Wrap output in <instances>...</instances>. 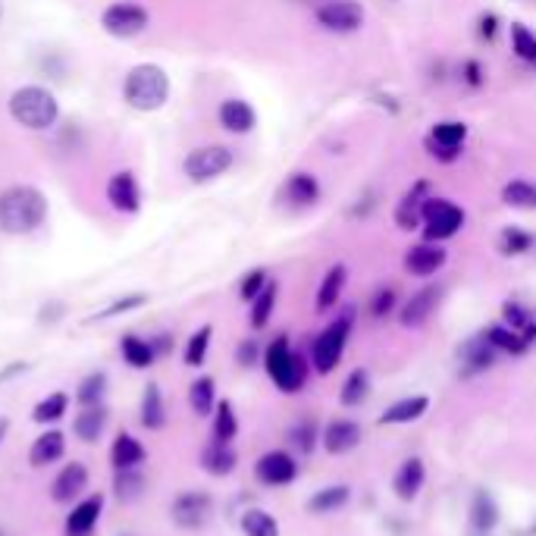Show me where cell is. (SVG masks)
Instances as JSON below:
<instances>
[{"label":"cell","mask_w":536,"mask_h":536,"mask_svg":"<svg viewBox=\"0 0 536 536\" xmlns=\"http://www.w3.org/2000/svg\"><path fill=\"white\" fill-rule=\"evenodd\" d=\"M48 195L38 185L13 182L0 192V232L7 236H32L48 220Z\"/></svg>","instance_id":"6da1fadb"},{"label":"cell","mask_w":536,"mask_h":536,"mask_svg":"<svg viewBox=\"0 0 536 536\" xmlns=\"http://www.w3.org/2000/svg\"><path fill=\"white\" fill-rule=\"evenodd\" d=\"M10 120L29 132H51L60 120V101L51 88L44 85H22L16 88L10 101Z\"/></svg>","instance_id":"7a4b0ae2"},{"label":"cell","mask_w":536,"mask_h":536,"mask_svg":"<svg viewBox=\"0 0 536 536\" xmlns=\"http://www.w3.org/2000/svg\"><path fill=\"white\" fill-rule=\"evenodd\" d=\"M264 370L270 383L283 392V395H298L301 389L308 386L311 377V361L295 352L289 336H276L267 348H264Z\"/></svg>","instance_id":"3957f363"},{"label":"cell","mask_w":536,"mask_h":536,"mask_svg":"<svg viewBox=\"0 0 536 536\" xmlns=\"http://www.w3.org/2000/svg\"><path fill=\"white\" fill-rule=\"evenodd\" d=\"M170 76L157 63H138L123 79V101L138 113H154L170 101Z\"/></svg>","instance_id":"277c9868"},{"label":"cell","mask_w":536,"mask_h":536,"mask_svg":"<svg viewBox=\"0 0 536 536\" xmlns=\"http://www.w3.org/2000/svg\"><path fill=\"white\" fill-rule=\"evenodd\" d=\"M352 326H355V308H345L333 323H326L323 330L314 336L308 361H311V370L317 377H330L333 370L342 364L348 339H352Z\"/></svg>","instance_id":"5b68a950"},{"label":"cell","mask_w":536,"mask_h":536,"mask_svg":"<svg viewBox=\"0 0 536 536\" xmlns=\"http://www.w3.org/2000/svg\"><path fill=\"white\" fill-rule=\"evenodd\" d=\"M232 163H236V151H232V148H226V145H201V148L185 154L182 173L189 176V182L204 185V182H214L223 173H229Z\"/></svg>","instance_id":"8992f818"},{"label":"cell","mask_w":536,"mask_h":536,"mask_svg":"<svg viewBox=\"0 0 536 536\" xmlns=\"http://www.w3.org/2000/svg\"><path fill=\"white\" fill-rule=\"evenodd\" d=\"M464 220L468 217H464V211L455 201L430 195V201L424 207V223H421L424 239L427 242H449L464 229Z\"/></svg>","instance_id":"52a82bcc"},{"label":"cell","mask_w":536,"mask_h":536,"mask_svg":"<svg viewBox=\"0 0 536 536\" xmlns=\"http://www.w3.org/2000/svg\"><path fill=\"white\" fill-rule=\"evenodd\" d=\"M148 26H151V13L142 4H135V0H116V4H110L101 13V29L120 41L142 35Z\"/></svg>","instance_id":"ba28073f"},{"label":"cell","mask_w":536,"mask_h":536,"mask_svg":"<svg viewBox=\"0 0 536 536\" xmlns=\"http://www.w3.org/2000/svg\"><path fill=\"white\" fill-rule=\"evenodd\" d=\"M455 355H458V377L461 380H477V377L489 374L502 358L499 348L483 336V330L464 339Z\"/></svg>","instance_id":"9c48e42d"},{"label":"cell","mask_w":536,"mask_h":536,"mask_svg":"<svg viewBox=\"0 0 536 536\" xmlns=\"http://www.w3.org/2000/svg\"><path fill=\"white\" fill-rule=\"evenodd\" d=\"M170 518L179 530H201L214 518V496L207 489H182L170 505Z\"/></svg>","instance_id":"30bf717a"},{"label":"cell","mask_w":536,"mask_h":536,"mask_svg":"<svg viewBox=\"0 0 536 536\" xmlns=\"http://www.w3.org/2000/svg\"><path fill=\"white\" fill-rule=\"evenodd\" d=\"M301 474V464H298V455L289 452V449H270L264 452L258 461H254V480L267 489H283V486H292Z\"/></svg>","instance_id":"8fae6325"},{"label":"cell","mask_w":536,"mask_h":536,"mask_svg":"<svg viewBox=\"0 0 536 536\" xmlns=\"http://www.w3.org/2000/svg\"><path fill=\"white\" fill-rule=\"evenodd\" d=\"M364 16L367 13L358 0H323L314 10V19L333 35H355L364 26Z\"/></svg>","instance_id":"7c38bea8"},{"label":"cell","mask_w":536,"mask_h":536,"mask_svg":"<svg viewBox=\"0 0 536 536\" xmlns=\"http://www.w3.org/2000/svg\"><path fill=\"white\" fill-rule=\"evenodd\" d=\"M468 142V126L461 120H439L427 135V151L439 163H455Z\"/></svg>","instance_id":"4fadbf2b"},{"label":"cell","mask_w":536,"mask_h":536,"mask_svg":"<svg viewBox=\"0 0 536 536\" xmlns=\"http://www.w3.org/2000/svg\"><path fill=\"white\" fill-rule=\"evenodd\" d=\"M364 442V427L352 417H330L320 430V446L326 449V455H348L355 452Z\"/></svg>","instance_id":"5bb4252c"},{"label":"cell","mask_w":536,"mask_h":536,"mask_svg":"<svg viewBox=\"0 0 536 536\" xmlns=\"http://www.w3.org/2000/svg\"><path fill=\"white\" fill-rule=\"evenodd\" d=\"M104 198L116 214H138L142 211V185H138V176L132 170H116L107 179Z\"/></svg>","instance_id":"9a60e30c"},{"label":"cell","mask_w":536,"mask_h":536,"mask_svg":"<svg viewBox=\"0 0 536 536\" xmlns=\"http://www.w3.org/2000/svg\"><path fill=\"white\" fill-rule=\"evenodd\" d=\"M449 264V251L442 248V242H417L405 251L402 258V267L405 273L417 276V279H427V276H436L442 267Z\"/></svg>","instance_id":"2e32d148"},{"label":"cell","mask_w":536,"mask_h":536,"mask_svg":"<svg viewBox=\"0 0 536 536\" xmlns=\"http://www.w3.org/2000/svg\"><path fill=\"white\" fill-rule=\"evenodd\" d=\"M442 301V286H424L417 289L405 305L399 308V323L405 326V330H421V326L436 314Z\"/></svg>","instance_id":"e0dca14e"},{"label":"cell","mask_w":536,"mask_h":536,"mask_svg":"<svg viewBox=\"0 0 536 536\" xmlns=\"http://www.w3.org/2000/svg\"><path fill=\"white\" fill-rule=\"evenodd\" d=\"M104 493H91V496H82L73 511L66 515V524H63V536H91L104 515Z\"/></svg>","instance_id":"ac0fdd59"},{"label":"cell","mask_w":536,"mask_h":536,"mask_svg":"<svg viewBox=\"0 0 536 536\" xmlns=\"http://www.w3.org/2000/svg\"><path fill=\"white\" fill-rule=\"evenodd\" d=\"M427 201H430V182H424V179H421V182H414L411 189L402 195V201L395 204V214H392L395 226H399L402 232H414V229H421Z\"/></svg>","instance_id":"d6986e66"},{"label":"cell","mask_w":536,"mask_h":536,"mask_svg":"<svg viewBox=\"0 0 536 536\" xmlns=\"http://www.w3.org/2000/svg\"><path fill=\"white\" fill-rule=\"evenodd\" d=\"M424 483H427V464L424 458H405L399 468L392 474V493L399 502H414L417 496L424 493Z\"/></svg>","instance_id":"ffe728a7"},{"label":"cell","mask_w":536,"mask_h":536,"mask_svg":"<svg viewBox=\"0 0 536 536\" xmlns=\"http://www.w3.org/2000/svg\"><path fill=\"white\" fill-rule=\"evenodd\" d=\"M85 489H88V468L82 461H69L51 483V499L57 505H73L85 496Z\"/></svg>","instance_id":"44dd1931"},{"label":"cell","mask_w":536,"mask_h":536,"mask_svg":"<svg viewBox=\"0 0 536 536\" xmlns=\"http://www.w3.org/2000/svg\"><path fill=\"white\" fill-rule=\"evenodd\" d=\"M499 524H502V508H499L496 496L489 493L486 486H477L468 502V530L496 533Z\"/></svg>","instance_id":"7402d4cb"},{"label":"cell","mask_w":536,"mask_h":536,"mask_svg":"<svg viewBox=\"0 0 536 536\" xmlns=\"http://www.w3.org/2000/svg\"><path fill=\"white\" fill-rule=\"evenodd\" d=\"M430 414V395L417 392V395H405V399L392 402L380 417L377 424L380 427H405V424H417L421 417Z\"/></svg>","instance_id":"603a6c76"},{"label":"cell","mask_w":536,"mask_h":536,"mask_svg":"<svg viewBox=\"0 0 536 536\" xmlns=\"http://www.w3.org/2000/svg\"><path fill=\"white\" fill-rule=\"evenodd\" d=\"M217 120L232 135H248V132H254V126H258V113H254V107L242 98H226L217 107Z\"/></svg>","instance_id":"cb8c5ba5"},{"label":"cell","mask_w":536,"mask_h":536,"mask_svg":"<svg viewBox=\"0 0 536 536\" xmlns=\"http://www.w3.org/2000/svg\"><path fill=\"white\" fill-rule=\"evenodd\" d=\"M201 471L211 474V477H229L232 471L239 468V452L232 449V442H217L211 439L207 446L201 449Z\"/></svg>","instance_id":"d4e9b609"},{"label":"cell","mask_w":536,"mask_h":536,"mask_svg":"<svg viewBox=\"0 0 536 536\" xmlns=\"http://www.w3.org/2000/svg\"><path fill=\"white\" fill-rule=\"evenodd\" d=\"M348 502H352V486L348 483H330V486H320L317 493L305 502L308 515L314 518H326V515H336L342 511Z\"/></svg>","instance_id":"484cf974"},{"label":"cell","mask_w":536,"mask_h":536,"mask_svg":"<svg viewBox=\"0 0 536 536\" xmlns=\"http://www.w3.org/2000/svg\"><path fill=\"white\" fill-rule=\"evenodd\" d=\"M345 286H348V267L345 264H333L330 270L323 273V279H320V289H317V298H314L317 314H330L342 301Z\"/></svg>","instance_id":"4316f807"},{"label":"cell","mask_w":536,"mask_h":536,"mask_svg":"<svg viewBox=\"0 0 536 536\" xmlns=\"http://www.w3.org/2000/svg\"><path fill=\"white\" fill-rule=\"evenodd\" d=\"M283 198L292 207H314L320 201V179L308 170H298L283 182Z\"/></svg>","instance_id":"83f0119b"},{"label":"cell","mask_w":536,"mask_h":536,"mask_svg":"<svg viewBox=\"0 0 536 536\" xmlns=\"http://www.w3.org/2000/svg\"><path fill=\"white\" fill-rule=\"evenodd\" d=\"M148 461V449L138 442L132 433H120L110 446V464L113 471H126V468H142Z\"/></svg>","instance_id":"f1b7e54d"},{"label":"cell","mask_w":536,"mask_h":536,"mask_svg":"<svg viewBox=\"0 0 536 536\" xmlns=\"http://www.w3.org/2000/svg\"><path fill=\"white\" fill-rule=\"evenodd\" d=\"M138 421L148 433H157L167 427L170 414H167V402H163V392L157 383H148L145 386V395H142V408H138Z\"/></svg>","instance_id":"f546056e"},{"label":"cell","mask_w":536,"mask_h":536,"mask_svg":"<svg viewBox=\"0 0 536 536\" xmlns=\"http://www.w3.org/2000/svg\"><path fill=\"white\" fill-rule=\"evenodd\" d=\"M66 455V436L60 430H44L29 449V464L32 468H48V464H57Z\"/></svg>","instance_id":"4dcf8cb0"},{"label":"cell","mask_w":536,"mask_h":536,"mask_svg":"<svg viewBox=\"0 0 536 536\" xmlns=\"http://www.w3.org/2000/svg\"><path fill=\"white\" fill-rule=\"evenodd\" d=\"M110 424V411L104 405H91V408H82L76 417H73V436L82 439V442H98L104 436Z\"/></svg>","instance_id":"1f68e13d"},{"label":"cell","mask_w":536,"mask_h":536,"mask_svg":"<svg viewBox=\"0 0 536 536\" xmlns=\"http://www.w3.org/2000/svg\"><path fill=\"white\" fill-rule=\"evenodd\" d=\"M502 323L511 326V330H518L530 342V348L536 345V314H533V308L524 305V301H518V298L502 301Z\"/></svg>","instance_id":"d6a6232c"},{"label":"cell","mask_w":536,"mask_h":536,"mask_svg":"<svg viewBox=\"0 0 536 536\" xmlns=\"http://www.w3.org/2000/svg\"><path fill=\"white\" fill-rule=\"evenodd\" d=\"M483 336L493 342L499 348V355H511V358H524L530 352V342L518 333V330H511V326H505L502 320L499 323H489Z\"/></svg>","instance_id":"836d02e7"},{"label":"cell","mask_w":536,"mask_h":536,"mask_svg":"<svg viewBox=\"0 0 536 536\" xmlns=\"http://www.w3.org/2000/svg\"><path fill=\"white\" fill-rule=\"evenodd\" d=\"M320 424L314 417H298V421L286 430V442H289V452L295 455H314V449L320 446Z\"/></svg>","instance_id":"e575fe53"},{"label":"cell","mask_w":536,"mask_h":536,"mask_svg":"<svg viewBox=\"0 0 536 536\" xmlns=\"http://www.w3.org/2000/svg\"><path fill=\"white\" fill-rule=\"evenodd\" d=\"M370 389H374V380H370V370L367 367H355L352 374L342 380L339 389V405L342 408H361L370 399Z\"/></svg>","instance_id":"d590c367"},{"label":"cell","mask_w":536,"mask_h":536,"mask_svg":"<svg viewBox=\"0 0 536 536\" xmlns=\"http://www.w3.org/2000/svg\"><path fill=\"white\" fill-rule=\"evenodd\" d=\"M120 355H123V361L132 370H148L157 361V352H154L151 339H142V336H135V333H126L120 339Z\"/></svg>","instance_id":"8d00e7d4"},{"label":"cell","mask_w":536,"mask_h":536,"mask_svg":"<svg viewBox=\"0 0 536 536\" xmlns=\"http://www.w3.org/2000/svg\"><path fill=\"white\" fill-rule=\"evenodd\" d=\"M148 480L142 474V468H126V471H113V496L120 499L123 505L138 502L145 496Z\"/></svg>","instance_id":"74e56055"},{"label":"cell","mask_w":536,"mask_h":536,"mask_svg":"<svg viewBox=\"0 0 536 536\" xmlns=\"http://www.w3.org/2000/svg\"><path fill=\"white\" fill-rule=\"evenodd\" d=\"M217 380L214 377H198L192 386H189V408L198 414V417H211L214 408H217Z\"/></svg>","instance_id":"f35d334b"},{"label":"cell","mask_w":536,"mask_h":536,"mask_svg":"<svg viewBox=\"0 0 536 536\" xmlns=\"http://www.w3.org/2000/svg\"><path fill=\"white\" fill-rule=\"evenodd\" d=\"M536 245V236L521 226H505L499 232V254L502 258H524L527 251H533Z\"/></svg>","instance_id":"ab89813d"},{"label":"cell","mask_w":536,"mask_h":536,"mask_svg":"<svg viewBox=\"0 0 536 536\" xmlns=\"http://www.w3.org/2000/svg\"><path fill=\"white\" fill-rule=\"evenodd\" d=\"M211 436L217 442H232L239 436V417H236V408H232L229 399H220L211 414Z\"/></svg>","instance_id":"60d3db41"},{"label":"cell","mask_w":536,"mask_h":536,"mask_svg":"<svg viewBox=\"0 0 536 536\" xmlns=\"http://www.w3.org/2000/svg\"><path fill=\"white\" fill-rule=\"evenodd\" d=\"M211 339H214V326L204 323L198 330L185 339V348H182V361L185 367H201L207 361V352H211Z\"/></svg>","instance_id":"b9f144b4"},{"label":"cell","mask_w":536,"mask_h":536,"mask_svg":"<svg viewBox=\"0 0 536 536\" xmlns=\"http://www.w3.org/2000/svg\"><path fill=\"white\" fill-rule=\"evenodd\" d=\"M502 204L515 211H536V182L530 179H511L502 189Z\"/></svg>","instance_id":"7bdbcfd3"},{"label":"cell","mask_w":536,"mask_h":536,"mask_svg":"<svg viewBox=\"0 0 536 536\" xmlns=\"http://www.w3.org/2000/svg\"><path fill=\"white\" fill-rule=\"evenodd\" d=\"M239 527L245 536H279V521L270 515L267 508H245L242 518H239Z\"/></svg>","instance_id":"ee69618b"},{"label":"cell","mask_w":536,"mask_h":536,"mask_svg":"<svg viewBox=\"0 0 536 536\" xmlns=\"http://www.w3.org/2000/svg\"><path fill=\"white\" fill-rule=\"evenodd\" d=\"M104 395H107V374L104 370H91V374L82 377V383L76 386V402L82 408L104 405Z\"/></svg>","instance_id":"f6af8a7d"},{"label":"cell","mask_w":536,"mask_h":536,"mask_svg":"<svg viewBox=\"0 0 536 536\" xmlns=\"http://www.w3.org/2000/svg\"><path fill=\"white\" fill-rule=\"evenodd\" d=\"M276 298H279V286L270 279V283L264 286V292L251 301V317H248L251 320V330H264V326L270 323V317L276 311Z\"/></svg>","instance_id":"bcb514c9"},{"label":"cell","mask_w":536,"mask_h":536,"mask_svg":"<svg viewBox=\"0 0 536 536\" xmlns=\"http://www.w3.org/2000/svg\"><path fill=\"white\" fill-rule=\"evenodd\" d=\"M66 411H69V395L66 392H51L32 408V421L35 424H57Z\"/></svg>","instance_id":"7dc6e473"},{"label":"cell","mask_w":536,"mask_h":536,"mask_svg":"<svg viewBox=\"0 0 536 536\" xmlns=\"http://www.w3.org/2000/svg\"><path fill=\"white\" fill-rule=\"evenodd\" d=\"M511 51L521 63H536V32L524 22H511Z\"/></svg>","instance_id":"c3c4849f"},{"label":"cell","mask_w":536,"mask_h":536,"mask_svg":"<svg viewBox=\"0 0 536 536\" xmlns=\"http://www.w3.org/2000/svg\"><path fill=\"white\" fill-rule=\"evenodd\" d=\"M370 317L374 320H386L399 311V289L395 286H380L374 295H370V305H367Z\"/></svg>","instance_id":"681fc988"},{"label":"cell","mask_w":536,"mask_h":536,"mask_svg":"<svg viewBox=\"0 0 536 536\" xmlns=\"http://www.w3.org/2000/svg\"><path fill=\"white\" fill-rule=\"evenodd\" d=\"M270 283V273L264 267H254L242 276V283H239V298L245 301V305H251L254 298H258L264 292V286Z\"/></svg>","instance_id":"f907efd6"},{"label":"cell","mask_w":536,"mask_h":536,"mask_svg":"<svg viewBox=\"0 0 536 536\" xmlns=\"http://www.w3.org/2000/svg\"><path fill=\"white\" fill-rule=\"evenodd\" d=\"M148 301V295H142V292H135V295H126V298H116L113 305H107L95 320H110V317H120V314H129V311H135V308H142Z\"/></svg>","instance_id":"816d5d0a"},{"label":"cell","mask_w":536,"mask_h":536,"mask_svg":"<svg viewBox=\"0 0 536 536\" xmlns=\"http://www.w3.org/2000/svg\"><path fill=\"white\" fill-rule=\"evenodd\" d=\"M264 361V352H261V342H254V339H245L239 348H236V364L239 367H258Z\"/></svg>","instance_id":"f5cc1de1"},{"label":"cell","mask_w":536,"mask_h":536,"mask_svg":"<svg viewBox=\"0 0 536 536\" xmlns=\"http://www.w3.org/2000/svg\"><path fill=\"white\" fill-rule=\"evenodd\" d=\"M461 82L468 88H483L486 85V69L480 60H464L461 63Z\"/></svg>","instance_id":"db71d44e"},{"label":"cell","mask_w":536,"mask_h":536,"mask_svg":"<svg viewBox=\"0 0 536 536\" xmlns=\"http://www.w3.org/2000/svg\"><path fill=\"white\" fill-rule=\"evenodd\" d=\"M477 35H480L483 41H496V35H499V16H496V13H480V19H477Z\"/></svg>","instance_id":"11a10c76"},{"label":"cell","mask_w":536,"mask_h":536,"mask_svg":"<svg viewBox=\"0 0 536 536\" xmlns=\"http://www.w3.org/2000/svg\"><path fill=\"white\" fill-rule=\"evenodd\" d=\"M63 314H66V305H63V301H48V305H44V308L38 311V320H41V323H57Z\"/></svg>","instance_id":"9f6ffc18"},{"label":"cell","mask_w":536,"mask_h":536,"mask_svg":"<svg viewBox=\"0 0 536 536\" xmlns=\"http://www.w3.org/2000/svg\"><path fill=\"white\" fill-rule=\"evenodd\" d=\"M151 345H154L157 358H167V355L173 352V336H170V333H160V336L151 339Z\"/></svg>","instance_id":"6f0895ef"},{"label":"cell","mask_w":536,"mask_h":536,"mask_svg":"<svg viewBox=\"0 0 536 536\" xmlns=\"http://www.w3.org/2000/svg\"><path fill=\"white\" fill-rule=\"evenodd\" d=\"M26 370H29L26 361H13L10 367L0 370V383H7V380H13V377H19V374H26Z\"/></svg>","instance_id":"680465c9"},{"label":"cell","mask_w":536,"mask_h":536,"mask_svg":"<svg viewBox=\"0 0 536 536\" xmlns=\"http://www.w3.org/2000/svg\"><path fill=\"white\" fill-rule=\"evenodd\" d=\"M7 433H10V417H0V442L7 439Z\"/></svg>","instance_id":"91938a15"},{"label":"cell","mask_w":536,"mask_h":536,"mask_svg":"<svg viewBox=\"0 0 536 536\" xmlns=\"http://www.w3.org/2000/svg\"><path fill=\"white\" fill-rule=\"evenodd\" d=\"M464 536H496V533H480V530H468Z\"/></svg>","instance_id":"94428289"},{"label":"cell","mask_w":536,"mask_h":536,"mask_svg":"<svg viewBox=\"0 0 536 536\" xmlns=\"http://www.w3.org/2000/svg\"><path fill=\"white\" fill-rule=\"evenodd\" d=\"M0 19H4V4H0Z\"/></svg>","instance_id":"6125c7cd"}]
</instances>
